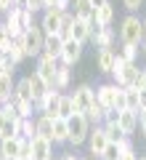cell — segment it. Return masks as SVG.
<instances>
[{
    "instance_id": "1",
    "label": "cell",
    "mask_w": 146,
    "mask_h": 160,
    "mask_svg": "<svg viewBox=\"0 0 146 160\" xmlns=\"http://www.w3.org/2000/svg\"><path fill=\"white\" fill-rule=\"evenodd\" d=\"M35 13H29L27 8H21V6H13L11 11L3 16V27H6V32H8V38H21L27 29H32L35 27Z\"/></svg>"
},
{
    "instance_id": "2",
    "label": "cell",
    "mask_w": 146,
    "mask_h": 160,
    "mask_svg": "<svg viewBox=\"0 0 146 160\" xmlns=\"http://www.w3.org/2000/svg\"><path fill=\"white\" fill-rule=\"evenodd\" d=\"M117 40H120V46H141V40H144V19L138 13H128L120 22Z\"/></svg>"
},
{
    "instance_id": "3",
    "label": "cell",
    "mask_w": 146,
    "mask_h": 160,
    "mask_svg": "<svg viewBox=\"0 0 146 160\" xmlns=\"http://www.w3.org/2000/svg\"><path fill=\"white\" fill-rule=\"evenodd\" d=\"M88 133H90V123L85 120V115H74V118H69V139H67V144L69 147H82L85 144V139H88Z\"/></svg>"
},
{
    "instance_id": "4",
    "label": "cell",
    "mask_w": 146,
    "mask_h": 160,
    "mask_svg": "<svg viewBox=\"0 0 146 160\" xmlns=\"http://www.w3.org/2000/svg\"><path fill=\"white\" fill-rule=\"evenodd\" d=\"M69 96H72V102H74V112L77 115H85L96 102V93H93V86H90V83H77Z\"/></svg>"
},
{
    "instance_id": "5",
    "label": "cell",
    "mask_w": 146,
    "mask_h": 160,
    "mask_svg": "<svg viewBox=\"0 0 146 160\" xmlns=\"http://www.w3.org/2000/svg\"><path fill=\"white\" fill-rule=\"evenodd\" d=\"M117 91H120V86H114L112 80H106V83H98V86L93 88V93H96V104H101L104 109H117Z\"/></svg>"
},
{
    "instance_id": "6",
    "label": "cell",
    "mask_w": 146,
    "mask_h": 160,
    "mask_svg": "<svg viewBox=\"0 0 146 160\" xmlns=\"http://www.w3.org/2000/svg\"><path fill=\"white\" fill-rule=\"evenodd\" d=\"M21 38H24V51H27V59H37L40 53H43V43H45L43 29L35 24V27H32V29H27Z\"/></svg>"
},
{
    "instance_id": "7",
    "label": "cell",
    "mask_w": 146,
    "mask_h": 160,
    "mask_svg": "<svg viewBox=\"0 0 146 160\" xmlns=\"http://www.w3.org/2000/svg\"><path fill=\"white\" fill-rule=\"evenodd\" d=\"M106 133H104V126H90V133L85 139V147H88V155L90 158H101V152L106 149Z\"/></svg>"
},
{
    "instance_id": "8",
    "label": "cell",
    "mask_w": 146,
    "mask_h": 160,
    "mask_svg": "<svg viewBox=\"0 0 146 160\" xmlns=\"http://www.w3.org/2000/svg\"><path fill=\"white\" fill-rule=\"evenodd\" d=\"M56 67L59 62L51 56H45V53H40L37 59H35V75H40V78L45 80V86L53 88V80H56Z\"/></svg>"
},
{
    "instance_id": "9",
    "label": "cell",
    "mask_w": 146,
    "mask_h": 160,
    "mask_svg": "<svg viewBox=\"0 0 146 160\" xmlns=\"http://www.w3.org/2000/svg\"><path fill=\"white\" fill-rule=\"evenodd\" d=\"M82 51H85V46L82 43H77V40H64L61 43V56H59V62L61 64H67V67H74V64L82 59Z\"/></svg>"
},
{
    "instance_id": "10",
    "label": "cell",
    "mask_w": 146,
    "mask_h": 160,
    "mask_svg": "<svg viewBox=\"0 0 146 160\" xmlns=\"http://www.w3.org/2000/svg\"><path fill=\"white\" fill-rule=\"evenodd\" d=\"M90 46L98 51V48H114L117 46V29L114 27H98L90 35Z\"/></svg>"
},
{
    "instance_id": "11",
    "label": "cell",
    "mask_w": 146,
    "mask_h": 160,
    "mask_svg": "<svg viewBox=\"0 0 146 160\" xmlns=\"http://www.w3.org/2000/svg\"><path fill=\"white\" fill-rule=\"evenodd\" d=\"M96 29H98L96 19H88V22H80V19H74V27H72V40L82 43V46H88V43H90V35H93Z\"/></svg>"
},
{
    "instance_id": "12",
    "label": "cell",
    "mask_w": 146,
    "mask_h": 160,
    "mask_svg": "<svg viewBox=\"0 0 146 160\" xmlns=\"http://www.w3.org/2000/svg\"><path fill=\"white\" fill-rule=\"evenodd\" d=\"M29 144H32V160H53V149H56L53 142H48L43 136H32Z\"/></svg>"
},
{
    "instance_id": "13",
    "label": "cell",
    "mask_w": 146,
    "mask_h": 160,
    "mask_svg": "<svg viewBox=\"0 0 146 160\" xmlns=\"http://www.w3.org/2000/svg\"><path fill=\"white\" fill-rule=\"evenodd\" d=\"M16 123H19V118L11 112V107L3 104V109H0V142L16 136Z\"/></svg>"
},
{
    "instance_id": "14",
    "label": "cell",
    "mask_w": 146,
    "mask_h": 160,
    "mask_svg": "<svg viewBox=\"0 0 146 160\" xmlns=\"http://www.w3.org/2000/svg\"><path fill=\"white\" fill-rule=\"evenodd\" d=\"M37 27L43 29L45 38H51V35H59V27H61V13H59V11H43V13H40Z\"/></svg>"
},
{
    "instance_id": "15",
    "label": "cell",
    "mask_w": 146,
    "mask_h": 160,
    "mask_svg": "<svg viewBox=\"0 0 146 160\" xmlns=\"http://www.w3.org/2000/svg\"><path fill=\"white\" fill-rule=\"evenodd\" d=\"M114 59H117V48H98L96 51V69L101 75H112Z\"/></svg>"
},
{
    "instance_id": "16",
    "label": "cell",
    "mask_w": 146,
    "mask_h": 160,
    "mask_svg": "<svg viewBox=\"0 0 146 160\" xmlns=\"http://www.w3.org/2000/svg\"><path fill=\"white\" fill-rule=\"evenodd\" d=\"M117 126H120V131L125 136H135V131H138V112H133V109H120Z\"/></svg>"
},
{
    "instance_id": "17",
    "label": "cell",
    "mask_w": 146,
    "mask_h": 160,
    "mask_svg": "<svg viewBox=\"0 0 146 160\" xmlns=\"http://www.w3.org/2000/svg\"><path fill=\"white\" fill-rule=\"evenodd\" d=\"M93 19H96V24H98V27H112L114 19H117V8H114V3L109 0V3H104L101 8H96Z\"/></svg>"
},
{
    "instance_id": "18",
    "label": "cell",
    "mask_w": 146,
    "mask_h": 160,
    "mask_svg": "<svg viewBox=\"0 0 146 160\" xmlns=\"http://www.w3.org/2000/svg\"><path fill=\"white\" fill-rule=\"evenodd\" d=\"M69 13H72L74 19H80V22H88V19H93L96 8L90 0H72L69 3Z\"/></svg>"
},
{
    "instance_id": "19",
    "label": "cell",
    "mask_w": 146,
    "mask_h": 160,
    "mask_svg": "<svg viewBox=\"0 0 146 160\" xmlns=\"http://www.w3.org/2000/svg\"><path fill=\"white\" fill-rule=\"evenodd\" d=\"M69 86H72V67H67V64L59 62V67H56V80H53V88H56V91H61V93H67V91H69Z\"/></svg>"
},
{
    "instance_id": "20",
    "label": "cell",
    "mask_w": 146,
    "mask_h": 160,
    "mask_svg": "<svg viewBox=\"0 0 146 160\" xmlns=\"http://www.w3.org/2000/svg\"><path fill=\"white\" fill-rule=\"evenodd\" d=\"M19 149H21V139H19V136L3 139V142H0V158H3V160H16L19 158Z\"/></svg>"
},
{
    "instance_id": "21",
    "label": "cell",
    "mask_w": 146,
    "mask_h": 160,
    "mask_svg": "<svg viewBox=\"0 0 146 160\" xmlns=\"http://www.w3.org/2000/svg\"><path fill=\"white\" fill-rule=\"evenodd\" d=\"M35 136H43L53 142V120L48 115H35Z\"/></svg>"
},
{
    "instance_id": "22",
    "label": "cell",
    "mask_w": 146,
    "mask_h": 160,
    "mask_svg": "<svg viewBox=\"0 0 146 160\" xmlns=\"http://www.w3.org/2000/svg\"><path fill=\"white\" fill-rule=\"evenodd\" d=\"M6 56L11 59L13 64H21L24 59H27V51H24V38H13L11 43H8V48H6Z\"/></svg>"
},
{
    "instance_id": "23",
    "label": "cell",
    "mask_w": 146,
    "mask_h": 160,
    "mask_svg": "<svg viewBox=\"0 0 146 160\" xmlns=\"http://www.w3.org/2000/svg\"><path fill=\"white\" fill-rule=\"evenodd\" d=\"M6 107H11V112L16 115L19 120H24V118H35V107H32V102H21V99H8V104Z\"/></svg>"
},
{
    "instance_id": "24",
    "label": "cell",
    "mask_w": 146,
    "mask_h": 160,
    "mask_svg": "<svg viewBox=\"0 0 146 160\" xmlns=\"http://www.w3.org/2000/svg\"><path fill=\"white\" fill-rule=\"evenodd\" d=\"M69 139V120L56 118L53 120V144H67Z\"/></svg>"
},
{
    "instance_id": "25",
    "label": "cell",
    "mask_w": 146,
    "mask_h": 160,
    "mask_svg": "<svg viewBox=\"0 0 146 160\" xmlns=\"http://www.w3.org/2000/svg\"><path fill=\"white\" fill-rule=\"evenodd\" d=\"M61 43H64V40L59 38V35H51V38H45V43H43V53L59 62V56H61Z\"/></svg>"
},
{
    "instance_id": "26",
    "label": "cell",
    "mask_w": 146,
    "mask_h": 160,
    "mask_svg": "<svg viewBox=\"0 0 146 160\" xmlns=\"http://www.w3.org/2000/svg\"><path fill=\"white\" fill-rule=\"evenodd\" d=\"M27 83H29V91H32V102H37V99L43 96L45 91H51V88L45 86V80L40 78V75H35V72L27 75Z\"/></svg>"
},
{
    "instance_id": "27",
    "label": "cell",
    "mask_w": 146,
    "mask_h": 160,
    "mask_svg": "<svg viewBox=\"0 0 146 160\" xmlns=\"http://www.w3.org/2000/svg\"><path fill=\"white\" fill-rule=\"evenodd\" d=\"M13 86H16V78L13 75H3L0 78V104H8V99L13 93Z\"/></svg>"
},
{
    "instance_id": "28",
    "label": "cell",
    "mask_w": 146,
    "mask_h": 160,
    "mask_svg": "<svg viewBox=\"0 0 146 160\" xmlns=\"http://www.w3.org/2000/svg\"><path fill=\"white\" fill-rule=\"evenodd\" d=\"M74 102H72V96L69 93H61V99H59V118H64V120H69V118H74Z\"/></svg>"
},
{
    "instance_id": "29",
    "label": "cell",
    "mask_w": 146,
    "mask_h": 160,
    "mask_svg": "<svg viewBox=\"0 0 146 160\" xmlns=\"http://www.w3.org/2000/svg\"><path fill=\"white\" fill-rule=\"evenodd\" d=\"M13 99H21V102H32V91H29V83L27 78H19L16 80V86H13Z\"/></svg>"
},
{
    "instance_id": "30",
    "label": "cell",
    "mask_w": 146,
    "mask_h": 160,
    "mask_svg": "<svg viewBox=\"0 0 146 160\" xmlns=\"http://www.w3.org/2000/svg\"><path fill=\"white\" fill-rule=\"evenodd\" d=\"M16 136L19 139H32L35 136V118H24L16 123Z\"/></svg>"
},
{
    "instance_id": "31",
    "label": "cell",
    "mask_w": 146,
    "mask_h": 160,
    "mask_svg": "<svg viewBox=\"0 0 146 160\" xmlns=\"http://www.w3.org/2000/svg\"><path fill=\"white\" fill-rule=\"evenodd\" d=\"M122 102H125V109H133V112H138L141 104H138V91H135L133 86L130 88H122Z\"/></svg>"
},
{
    "instance_id": "32",
    "label": "cell",
    "mask_w": 146,
    "mask_h": 160,
    "mask_svg": "<svg viewBox=\"0 0 146 160\" xmlns=\"http://www.w3.org/2000/svg\"><path fill=\"white\" fill-rule=\"evenodd\" d=\"M72 27H74V16L72 13H61V27H59V38L61 40H69L72 38Z\"/></svg>"
},
{
    "instance_id": "33",
    "label": "cell",
    "mask_w": 146,
    "mask_h": 160,
    "mask_svg": "<svg viewBox=\"0 0 146 160\" xmlns=\"http://www.w3.org/2000/svg\"><path fill=\"white\" fill-rule=\"evenodd\" d=\"M104 133H106V142H109V144H117L120 139L125 136V133L120 131L117 123H104Z\"/></svg>"
},
{
    "instance_id": "34",
    "label": "cell",
    "mask_w": 146,
    "mask_h": 160,
    "mask_svg": "<svg viewBox=\"0 0 146 160\" xmlns=\"http://www.w3.org/2000/svg\"><path fill=\"white\" fill-rule=\"evenodd\" d=\"M117 53L125 59V62L138 64V53H141V51H138V46H120V48H117Z\"/></svg>"
},
{
    "instance_id": "35",
    "label": "cell",
    "mask_w": 146,
    "mask_h": 160,
    "mask_svg": "<svg viewBox=\"0 0 146 160\" xmlns=\"http://www.w3.org/2000/svg\"><path fill=\"white\" fill-rule=\"evenodd\" d=\"M120 158H122V155H120L117 144H106V149L101 152V158H98V160H120Z\"/></svg>"
},
{
    "instance_id": "36",
    "label": "cell",
    "mask_w": 146,
    "mask_h": 160,
    "mask_svg": "<svg viewBox=\"0 0 146 160\" xmlns=\"http://www.w3.org/2000/svg\"><path fill=\"white\" fill-rule=\"evenodd\" d=\"M117 147H120V155H128V152H135V144H133V136H122L117 142Z\"/></svg>"
},
{
    "instance_id": "37",
    "label": "cell",
    "mask_w": 146,
    "mask_h": 160,
    "mask_svg": "<svg viewBox=\"0 0 146 160\" xmlns=\"http://www.w3.org/2000/svg\"><path fill=\"white\" fill-rule=\"evenodd\" d=\"M8 43H11V38H8L6 27H3V19H0V56H6V48H8Z\"/></svg>"
},
{
    "instance_id": "38",
    "label": "cell",
    "mask_w": 146,
    "mask_h": 160,
    "mask_svg": "<svg viewBox=\"0 0 146 160\" xmlns=\"http://www.w3.org/2000/svg\"><path fill=\"white\" fill-rule=\"evenodd\" d=\"M122 6L128 8V13H138L141 6H144V0H122Z\"/></svg>"
},
{
    "instance_id": "39",
    "label": "cell",
    "mask_w": 146,
    "mask_h": 160,
    "mask_svg": "<svg viewBox=\"0 0 146 160\" xmlns=\"http://www.w3.org/2000/svg\"><path fill=\"white\" fill-rule=\"evenodd\" d=\"M138 131H141V136L146 142V109H138Z\"/></svg>"
},
{
    "instance_id": "40",
    "label": "cell",
    "mask_w": 146,
    "mask_h": 160,
    "mask_svg": "<svg viewBox=\"0 0 146 160\" xmlns=\"http://www.w3.org/2000/svg\"><path fill=\"white\" fill-rule=\"evenodd\" d=\"M11 8H13V0H0V16H6Z\"/></svg>"
},
{
    "instance_id": "41",
    "label": "cell",
    "mask_w": 146,
    "mask_h": 160,
    "mask_svg": "<svg viewBox=\"0 0 146 160\" xmlns=\"http://www.w3.org/2000/svg\"><path fill=\"white\" fill-rule=\"evenodd\" d=\"M56 160H80V155H74V152H64V155H59Z\"/></svg>"
},
{
    "instance_id": "42",
    "label": "cell",
    "mask_w": 146,
    "mask_h": 160,
    "mask_svg": "<svg viewBox=\"0 0 146 160\" xmlns=\"http://www.w3.org/2000/svg\"><path fill=\"white\" fill-rule=\"evenodd\" d=\"M138 104H141V109H146V88L138 91Z\"/></svg>"
},
{
    "instance_id": "43",
    "label": "cell",
    "mask_w": 146,
    "mask_h": 160,
    "mask_svg": "<svg viewBox=\"0 0 146 160\" xmlns=\"http://www.w3.org/2000/svg\"><path fill=\"white\" fill-rule=\"evenodd\" d=\"M3 75H8L6 72V56H0V78H3Z\"/></svg>"
},
{
    "instance_id": "44",
    "label": "cell",
    "mask_w": 146,
    "mask_h": 160,
    "mask_svg": "<svg viewBox=\"0 0 146 160\" xmlns=\"http://www.w3.org/2000/svg\"><path fill=\"white\" fill-rule=\"evenodd\" d=\"M135 158H138V152H128V155H122L120 160H135Z\"/></svg>"
},
{
    "instance_id": "45",
    "label": "cell",
    "mask_w": 146,
    "mask_h": 160,
    "mask_svg": "<svg viewBox=\"0 0 146 160\" xmlns=\"http://www.w3.org/2000/svg\"><path fill=\"white\" fill-rule=\"evenodd\" d=\"M90 3H93V8H101L104 3H109V0H90Z\"/></svg>"
},
{
    "instance_id": "46",
    "label": "cell",
    "mask_w": 146,
    "mask_h": 160,
    "mask_svg": "<svg viewBox=\"0 0 146 160\" xmlns=\"http://www.w3.org/2000/svg\"><path fill=\"white\" fill-rule=\"evenodd\" d=\"M138 51H141V53H144V56H146V38L141 40V46H138Z\"/></svg>"
},
{
    "instance_id": "47",
    "label": "cell",
    "mask_w": 146,
    "mask_h": 160,
    "mask_svg": "<svg viewBox=\"0 0 146 160\" xmlns=\"http://www.w3.org/2000/svg\"><path fill=\"white\" fill-rule=\"evenodd\" d=\"M141 75H144V80H146V64H144V67H141Z\"/></svg>"
},
{
    "instance_id": "48",
    "label": "cell",
    "mask_w": 146,
    "mask_h": 160,
    "mask_svg": "<svg viewBox=\"0 0 146 160\" xmlns=\"http://www.w3.org/2000/svg\"><path fill=\"white\" fill-rule=\"evenodd\" d=\"M141 19H144V38H146V16H141Z\"/></svg>"
},
{
    "instance_id": "49",
    "label": "cell",
    "mask_w": 146,
    "mask_h": 160,
    "mask_svg": "<svg viewBox=\"0 0 146 160\" xmlns=\"http://www.w3.org/2000/svg\"><path fill=\"white\" fill-rule=\"evenodd\" d=\"M13 6H24V0H13Z\"/></svg>"
},
{
    "instance_id": "50",
    "label": "cell",
    "mask_w": 146,
    "mask_h": 160,
    "mask_svg": "<svg viewBox=\"0 0 146 160\" xmlns=\"http://www.w3.org/2000/svg\"><path fill=\"white\" fill-rule=\"evenodd\" d=\"M80 160H96V158H90V155H85V158H80Z\"/></svg>"
},
{
    "instance_id": "51",
    "label": "cell",
    "mask_w": 146,
    "mask_h": 160,
    "mask_svg": "<svg viewBox=\"0 0 146 160\" xmlns=\"http://www.w3.org/2000/svg\"><path fill=\"white\" fill-rule=\"evenodd\" d=\"M135 160H146V155H138V158H135Z\"/></svg>"
},
{
    "instance_id": "52",
    "label": "cell",
    "mask_w": 146,
    "mask_h": 160,
    "mask_svg": "<svg viewBox=\"0 0 146 160\" xmlns=\"http://www.w3.org/2000/svg\"><path fill=\"white\" fill-rule=\"evenodd\" d=\"M0 109H3V104H0Z\"/></svg>"
},
{
    "instance_id": "53",
    "label": "cell",
    "mask_w": 146,
    "mask_h": 160,
    "mask_svg": "<svg viewBox=\"0 0 146 160\" xmlns=\"http://www.w3.org/2000/svg\"><path fill=\"white\" fill-rule=\"evenodd\" d=\"M53 160H56V158H53Z\"/></svg>"
}]
</instances>
